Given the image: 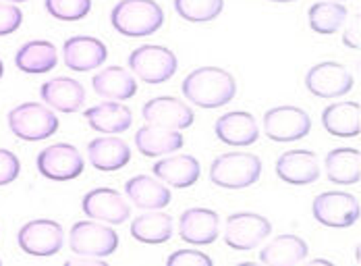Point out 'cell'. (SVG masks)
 <instances>
[{
  "label": "cell",
  "instance_id": "1",
  "mask_svg": "<svg viewBox=\"0 0 361 266\" xmlns=\"http://www.w3.org/2000/svg\"><path fill=\"white\" fill-rule=\"evenodd\" d=\"M185 98L200 109H220L237 94V81L220 67H200L183 79Z\"/></svg>",
  "mask_w": 361,
  "mask_h": 266
},
{
  "label": "cell",
  "instance_id": "2",
  "mask_svg": "<svg viewBox=\"0 0 361 266\" xmlns=\"http://www.w3.org/2000/svg\"><path fill=\"white\" fill-rule=\"evenodd\" d=\"M110 23L125 38H144L162 28L164 13L154 0H121L110 13Z\"/></svg>",
  "mask_w": 361,
  "mask_h": 266
},
{
  "label": "cell",
  "instance_id": "3",
  "mask_svg": "<svg viewBox=\"0 0 361 266\" xmlns=\"http://www.w3.org/2000/svg\"><path fill=\"white\" fill-rule=\"evenodd\" d=\"M262 175V160L252 152H226L214 158L210 179L224 190H245Z\"/></svg>",
  "mask_w": 361,
  "mask_h": 266
},
{
  "label": "cell",
  "instance_id": "4",
  "mask_svg": "<svg viewBox=\"0 0 361 266\" xmlns=\"http://www.w3.org/2000/svg\"><path fill=\"white\" fill-rule=\"evenodd\" d=\"M11 131L25 142H42L56 133L59 116L39 102H25L8 113Z\"/></svg>",
  "mask_w": 361,
  "mask_h": 266
},
{
  "label": "cell",
  "instance_id": "5",
  "mask_svg": "<svg viewBox=\"0 0 361 266\" xmlns=\"http://www.w3.org/2000/svg\"><path fill=\"white\" fill-rule=\"evenodd\" d=\"M131 71L145 83H164L177 73V56L173 50L156 44H144L129 56Z\"/></svg>",
  "mask_w": 361,
  "mask_h": 266
},
{
  "label": "cell",
  "instance_id": "6",
  "mask_svg": "<svg viewBox=\"0 0 361 266\" xmlns=\"http://www.w3.org/2000/svg\"><path fill=\"white\" fill-rule=\"evenodd\" d=\"M314 219L324 227H351L360 221V200L345 191H324L314 200Z\"/></svg>",
  "mask_w": 361,
  "mask_h": 266
},
{
  "label": "cell",
  "instance_id": "7",
  "mask_svg": "<svg viewBox=\"0 0 361 266\" xmlns=\"http://www.w3.org/2000/svg\"><path fill=\"white\" fill-rule=\"evenodd\" d=\"M73 254L79 256H94V258H106L116 252L118 248V235L106 225L98 221H79L71 229L69 237Z\"/></svg>",
  "mask_w": 361,
  "mask_h": 266
},
{
  "label": "cell",
  "instance_id": "8",
  "mask_svg": "<svg viewBox=\"0 0 361 266\" xmlns=\"http://www.w3.org/2000/svg\"><path fill=\"white\" fill-rule=\"evenodd\" d=\"M17 241L25 254L37 256V258H48L63 250L65 231L56 221L37 219V221H30L27 225L21 227Z\"/></svg>",
  "mask_w": 361,
  "mask_h": 266
},
{
  "label": "cell",
  "instance_id": "9",
  "mask_svg": "<svg viewBox=\"0 0 361 266\" xmlns=\"http://www.w3.org/2000/svg\"><path fill=\"white\" fill-rule=\"evenodd\" d=\"M272 225L266 217L253 212H237L226 219L224 241L237 252H250L257 248L266 237H270Z\"/></svg>",
  "mask_w": 361,
  "mask_h": 266
},
{
  "label": "cell",
  "instance_id": "10",
  "mask_svg": "<svg viewBox=\"0 0 361 266\" xmlns=\"http://www.w3.org/2000/svg\"><path fill=\"white\" fill-rule=\"evenodd\" d=\"M312 129V119L299 107H276L264 114V133L272 142H297Z\"/></svg>",
  "mask_w": 361,
  "mask_h": 266
},
{
  "label": "cell",
  "instance_id": "11",
  "mask_svg": "<svg viewBox=\"0 0 361 266\" xmlns=\"http://www.w3.org/2000/svg\"><path fill=\"white\" fill-rule=\"evenodd\" d=\"M37 171L52 181H71L85 169L83 156L71 144H54L37 154Z\"/></svg>",
  "mask_w": 361,
  "mask_h": 266
},
{
  "label": "cell",
  "instance_id": "12",
  "mask_svg": "<svg viewBox=\"0 0 361 266\" xmlns=\"http://www.w3.org/2000/svg\"><path fill=\"white\" fill-rule=\"evenodd\" d=\"M305 87L318 96V98H341L347 92H351L353 87V75L334 61H326V63H318L316 67H312L305 75Z\"/></svg>",
  "mask_w": 361,
  "mask_h": 266
},
{
  "label": "cell",
  "instance_id": "13",
  "mask_svg": "<svg viewBox=\"0 0 361 266\" xmlns=\"http://www.w3.org/2000/svg\"><path fill=\"white\" fill-rule=\"evenodd\" d=\"M81 208L90 219L110 225H123L131 214V208L123 200V195L110 188H98L85 193L81 200Z\"/></svg>",
  "mask_w": 361,
  "mask_h": 266
},
{
  "label": "cell",
  "instance_id": "14",
  "mask_svg": "<svg viewBox=\"0 0 361 266\" xmlns=\"http://www.w3.org/2000/svg\"><path fill=\"white\" fill-rule=\"evenodd\" d=\"M63 54H65V65L71 71L87 73L104 65L109 56V48L102 40L92 38V36H75L65 42Z\"/></svg>",
  "mask_w": 361,
  "mask_h": 266
},
{
  "label": "cell",
  "instance_id": "15",
  "mask_svg": "<svg viewBox=\"0 0 361 266\" xmlns=\"http://www.w3.org/2000/svg\"><path fill=\"white\" fill-rule=\"evenodd\" d=\"M276 175L290 186H310L320 177V160L310 150H290L276 160Z\"/></svg>",
  "mask_w": 361,
  "mask_h": 266
},
{
  "label": "cell",
  "instance_id": "16",
  "mask_svg": "<svg viewBox=\"0 0 361 266\" xmlns=\"http://www.w3.org/2000/svg\"><path fill=\"white\" fill-rule=\"evenodd\" d=\"M220 219L210 208H189L180 214V239L191 246H208L218 239Z\"/></svg>",
  "mask_w": 361,
  "mask_h": 266
},
{
  "label": "cell",
  "instance_id": "17",
  "mask_svg": "<svg viewBox=\"0 0 361 266\" xmlns=\"http://www.w3.org/2000/svg\"><path fill=\"white\" fill-rule=\"evenodd\" d=\"M145 123L152 125H162V127H171V129H185L193 123L195 114L187 107V102L177 100L173 96H160L154 100H147L144 104Z\"/></svg>",
  "mask_w": 361,
  "mask_h": 266
},
{
  "label": "cell",
  "instance_id": "18",
  "mask_svg": "<svg viewBox=\"0 0 361 266\" xmlns=\"http://www.w3.org/2000/svg\"><path fill=\"white\" fill-rule=\"evenodd\" d=\"M214 131L222 144L237 146V148L252 146L259 138L255 119L245 111H233V113L222 114L214 125Z\"/></svg>",
  "mask_w": 361,
  "mask_h": 266
},
{
  "label": "cell",
  "instance_id": "19",
  "mask_svg": "<svg viewBox=\"0 0 361 266\" xmlns=\"http://www.w3.org/2000/svg\"><path fill=\"white\" fill-rule=\"evenodd\" d=\"M39 96L50 109L59 113H75L85 102L83 85L71 77H54L46 81L39 90Z\"/></svg>",
  "mask_w": 361,
  "mask_h": 266
},
{
  "label": "cell",
  "instance_id": "20",
  "mask_svg": "<svg viewBox=\"0 0 361 266\" xmlns=\"http://www.w3.org/2000/svg\"><path fill=\"white\" fill-rule=\"evenodd\" d=\"M154 177H158L162 183H169L171 188L185 190L191 188L197 179H200V162L189 156V154H173L169 158L158 160L154 167Z\"/></svg>",
  "mask_w": 361,
  "mask_h": 266
},
{
  "label": "cell",
  "instance_id": "21",
  "mask_svg": "<svg viewBox=\"0 0 361 266\" xmlns=\"http://www.w3.org/2000/svg\"><path fill=\"white\" fill-rule=\"evenodd\" d=\"M87 158L94 169L102 173H114V171H121L131 160V150L121 138L104 135V138H96L94 142H90Z\"/></svg>",
  "mask_w": 361,
  "mask_h": 266
},
{
  "label": "cell",
  "instance_id": "22",
  "mask_svg": "<svg viewBox=\"0 0 361 266\" xmlns=\"http://www.w3.org/2000/svg\"><path fill=\"white\" fill-rule=\"evenodd\" d=\"M135 146L140 154H144L147 158L173 154L183 148V133H179V129L147 123L142 129H137Z\"/></svg>",
  "mask_w": 361,
  "mask_h": 266
},
{
  "label": "cell",
  "instance_id": "23",
  "mask_svg": "<svg viewBox=\"0 0 361 266\" xmlns=\"http://www.w3.org/2000/svg\"><path fill=\"white\" fill-rule=\"evenodd\" d=\"M125 191L129 200H133V204L142 210H160L169 206L173 200L171 190L158 177H149V175L131 177L125 183Z\"/></svg>",
  "mask_w": 361,
  "mask_h": 266
},
{
  "label": "cell",
  "instance_id": "24",
  "mask_svg": "<svg viewBox=\"0 0 361 266\" xmlns=\"http://www.w3.org/2000/svg\"><path fill=\"white\" fill-rule=\"evenodd\" d=\"M85 119H87V125L96 129L98 133H112V135L127 131L133 123L131 109L116 100H109V102L87 109Z\"/></svg>",
  "mask_w": 361,
  "mask_h": 266
},
{
  "label": "cell",
  "instance_id": "25",
  "mask_svg": "<svg viewBox=\"0 0 361 266\" xmlns=\"http://www.w3.org/2000/svg\"><path fill=\"white\" fill-rule=\"evenodd\" d=\"M94 92L106 100H129L137 94V81L123 67H106L92 79Z\"/></svg>",
  "mask_w": 361,
  "mask_h": 266
},
{
  "label": "cell",
  "instance_id": "26",
  "mask_svg": "<svg viewBox=\"0 0 361 266\" xmlns=\"http://www.w3.org/2000/svg\"><path fill=\"white\" fill-rule=\"evenodd\" d=\"M56 48L48 40H34L23 44L15 54V65L19 71L30 75H42L56 67Z\"/></svg>",
  "mask_w": 361,
  "mask_h": 266
},
{
  "label": "cell",
  "instance_id": "27",
  "mask_svg": "<svg viewBox=\"0 0 361 266\" xmlns=\"http://www.w3.org/2000/svg\"><path fill=\"white\" fill-rule=\"evenodd\" d=\"M322 125L330 135L357 138L361 131V107L357 102H334L324 109Z\"/></svg>",
  "mask_w": 361,
  "mask_h": 266
},
{
  "label": "cell",
  "instance_id": "28",
  "mask_svg": "<svg viewBox=\"0 0 361 266\" xmlns=\"http://www.w3.org/2000/svg\"><path fill=\"white\" fill-rule=\"evenodd\" d=\"M326 177L336 186H353L361 179V154L355 148H336L324 160Z\"/></svg>",
  "mask_w": 361,
  "mask_h": 266
},
{
  "label": "cell",
  "instance_id": "29",
  "mask_svg": "<svg viewBox=\"0 0 361 266\" xmlns=\"http://www.w3.org/2000/svg\"><path fill=\"white\" fill-rule=\"evenodd\" d=\"M307 252L310 248L299 235H279L259 252V260L264 265L290 266L303 262L307 258Z\"/></svg>",
  "mask_w": 361,
  "mask_h": 266
},
{
  "label": "cell",
  "instance_id": "30",
  "mask_svg": "<svg viewBox=\"0 0 361 266\" xmlns=\"http://www.w3.org/2000/svg\"><path fill=\"white\" fill-rule=\"evenodd\" d=\"M131 237L142 243H164L173 237V219L164 212H145L131 223Z\"/></svg>",
  "mask_w": 361,
  "mask_h": 266
},
{
  "label": "cell",
  "instance_id": "31",
  "mask_svg": "<svg viewBox=\"0 0 361 266\" xmlns=\"http://www.w3.org/2000/svg\"><path fill=\"white\" fill-rule=\"evenodd\" d=\"M310 25L316 34L330 36L336 34V30L345 23L347 19V8L341 2L332 0H320L310 8Z\"/></svg>",
  "mask_w": 361,
  "mask_h": 266
},
{
  "label": "cell",
  "instance_id": "32",
  "mask_svg": "<svg viewBox=\"0 0 361 266\" xmlns=\"http://www.w3.org/2000/svg\"><path fill=\"white\" fill-rule=\"evenodd\" d=\"M175 8L185 21L206 23L214 21L224 8V0H175Z\"/></svg>",
  "mask_w": 361,
  "mask_h": 266
},
{
  "label": "cell",
  "instance_id": "33",
  "mask_svg": "<svg viewBox=\"0 0 361 266\" xmlns=\"http://www.w3.org/2000/svg\"><path fill=\"white\" fill-rule=\"evenodd\" d=\"M46 11L59 21H79L92 11V0H46Z\"/></svg>",
  "mask_w": 361,
  "mask_h": 266
},
{
  "label": "cell",
  "instance_id": "34",
  "mask_svg": "<svg viewBox=\"0 0 361 266\" xmlns=\"http://www.w3.org/2000/svg\"><path fill=\"white\" fill-rule=\"evenodd\" d=\"M23 23V13L13 2H0V36L15 34Z\"/></svg>",
  "mask_w": 361,
  "mask_h": 266
},
{
  "label": "cell",
  "instance_id": "35",
  "mask_svg": "<svg viewBox=\"0 0 361 266\" xmlns=\"http://www.w3.org/2000/svg\"><path fill=\"white\" fill-rule=\"evenodd\" d=\"M21 173V162L11 150L0 148V188L13 183Z\"/></svg>",
  "mask_w": 361,
  "mask_h": 266
},
{
  "label": "cell",
  "instance_id": "36",
  "mask_svg": "<svg viewBox=\"0 0 361 266\" xmlns=\"http://www.w3.org/2000/svg\"><path fill=\"white\" fill-rule=\"evenodd\" d=\"M169 266H212V258L197 250H179L169 256Z\"/></svg>",
  "mask_w": 361,
  "mask_h": 266
},
{
  "label": "cell",
  "instance_id": "37",
  "mask_svg": "<svg viewBox=\"0 0 361 266\" xmlns=\"http://www.w3.org/2000/svg\"><path fill=\"white\" fill-rule=\"evenodd\" d=\"M106 266L104 265V258H94V256H79L75 254V258L67 260V266Z\"/></svg>",
  "mask_w": 361,
  "mask_h": 266
},
{
  "label": "cell",
  "instance_id": "38",
  "mask_svg": "<svg viewBox=\"0 0 361 266\" xmlns=\"http://www.w3.org/2000/svg\"><path fill=\"white\" fill-rule=\"evenodd\" d=\"M343 42L349 46V48H360V25L353 30V28H349L347 32H345V36H343Z\"/></svg>",
  "mask_w": 361,
  "mask_h": 266
},
{
  "label": "cell",
  "instance_id": "39",
  "mask_svg": "<svg viewBox=\"0 0 361 266\" xmlns=\"http://www.w3.org/2000/svg\"><path fill=\"white\" fill-rule=\"evenodd\" d=\"M4 75V65H2V61H0V77Z\"/></svg>",
  "mask_w": 361,
  "mask_h": 266
},
{
  "label": "cell",
  "instance_id": "40",
  "mask_svg": "<svg viewBox=\"0 0 361 266\" xmlns=\"http://www.w3.org/2000/svg\"><path fill=\"white\" fill-rule=\"evenodd\" d=\"M272 2H293V0H272Z\"/></svg>",
  "mask_w": 361,
  "mask_h": 266
},
{
  "label": "cell",
  "instance_id": "41",
  "mask_svg": "<svg viewBox=\"0 0 361 266\" xmlns=\"http://www.w3.org/2000/svg\"><path fill=\"white\" fill-rule=\"evenodd\" d=\"M8 2H13V4H15V2H25V0H8Z\"/></svg>",
  "mask_w": 361,
  "mask_h": 266
},
{
  "label": "cell",
  "instance_id": "42",
  "mask_svg": "<svg viewBox=\"0 0 361 266\" xmlns=\"http://www.w3.org/2000/svg\"><path fill=\"white\" fill-rule=\"evenodd\" d=\"M332 2H341V0H332Z\"/></svg>",
  "mask_w": 361,
  "mask_h": 266
},
{
  "label": "cell",
  "instance_id": "43",
  "mask_svg": "<svg viewBox=\"0 0 361 266\" xmlns=\"http://www.w3.org/2000/svg\"><path fill=\"white\" fill-rule=\"evenodd\" d=\"M0 265H2V262H0Z\"/></svg>",
  "mask_w": 361,
  "mask_h": 266
}]
</instances>
